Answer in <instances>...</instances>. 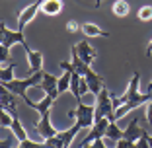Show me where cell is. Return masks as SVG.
Masks as SVG:
<instances>
[{
    "label": "cell",
    "mask_w": 152,
    "mask_h": 148,
    "mask_svg": "<svg viewBox=\"0 0 152 148\" xmlns=\"http://www.w3.org/2000/svg\"><path fill=\"white\" fill-rule=\"evenodd\" d=\"M0 47H2V53H0V63H2V66H6V63L10 61V49H12L16 43H22V45H26V35H23V31H12V29H8L6 27V23L2 22L0 23Z\"/></svg>",
    "instance_id": "cell-1"
},
{
    "label": "cell",
    "mask_w": 152,
    "mask_h": 148,
    "mask_svg": "<svg viewBox=\"0 0 152 148\" xmlns=\"http://www.w3.org/2000/svg\"><path fill=\"white\" fill-rule=\"evenodd\" d=\"M43 72L45 70H39V72H35V74H31V76H27V78H16V80L8 82V84H2V86H4L6 90H10L12 94H16L22 99H26L29 88L41 86V82H43Z\"/></svg>",
    "instance_id": "cell-2"
},
{
    "label": "cell",
    "mask_w": 152,
    "mask_h": 148,
    "mask_svg": "<svg viewBox=\"0 0 152 148\" xmlns=\"http://www.w3.org/2000/svg\"><path fill=\"white\" fill-rule=\"evenodd\" d=\"M96 98H98V103H96V121L103 119V117H107L109 121H117L115 119V107H113V98H111V94L107 92L105 86L102 88V92Z\"/></svg>",
    "instance_id": "cell-3"
},
{
    "label": "cell",
    "mask_w": 152,
    "mask_h": 148,
    "mask_svg": "<svg viewBox=\"0 0 152 148\" xmlns=\"http://www.w3.org/2000/svg\"><path fill=\"white\" fill-rule=\"evenodd\" d=\"M68 117H76V123L82 129H88L96 123V105H86L80 101L74 111H68Z\"/></svg>",
    "instance_id": "cell-4"
},
{
    "label": "cell",
    "mask_w": 152,
    "mask_h": 148,
    "mask_svg": "<svg viewBox=\"0 0 152 148\" xmlns=\"http://www.w3.org/2000/svg\"><path fill=\"white\" fill-rule=\"evenodd\" d=\"M109 123H113V121H109L107 117H103V119H98L94 125L90 127V133H88V136L84 139V142H82V146H80V148H86L88 144H92L94 140H98V139H105V131H107Z\"/></svg>",
    "instance_id": "cell-5"
},
{
    "label": "cell",
    "mask_w": 152,
    "mask_h": 148,
    "mask_svg": "<svg viewBox=\"0 0 152 148\" xmlns=\"http://www.w3.org/2000/svg\"><path fill=\"white\" fill-rule=\"evenodd\" d=\"M148 99H150V94L146 92V94H140L139 98H134V99H129V101H125L123 105H121V107H117V109H115V119H117V121H119V119H123V117H125L129 111H133V109L140 107V105H142V103H146Z\"/></svg>",
    "instance_id": "cell-6"
},
{
    "label": "cell",
    "mask_w": 152,
    "mask_h": 148,
    "mask_svg": "<svg viewBox=\"0 0 152 148\" xmlns=\"http://www.w3.org/2000/svg\"><path fill=\"white\" fill-rule=\"evenodd\" d=\"M55 99H57V96H53V94H45V98L39 99V101H33V99H29V96H27L23 101H26L27 107L35 109L39 115H43V113H49V111H51V107H53Z\"/></svg>",
    "instance_id": "cell-7"
},
{
    "label": "cell",
    "mask_w": 152,
    "mask_h": 148,
    "mask_svg": "<svg viewBox=\"0 0 152 148\" xmlns=\"http://www.w3.org/2000/svg\"><path fill=\"white\" fill-rule=\"evenodd\" d=\"M33 125H35L37 133H39L43 139H51V136H57L58 135L57 129H55L53 123H51V111L49 113H43V115H41V119H39V121H35Z\"/></svg>",
    "instance_id": "cell-8"
},
{
    "label": "cell",
    "mask_w": 152,
    "mask_h": 148,
    "mask_svg": "<svg viewBox=\"0 0 152 148\" xmlns=\"http://www.w3.org/2000/svg\"><path fill=\"white\" fill-rule=\"evenodd\" d=\"M37 12H41V2H33V4H29L26 10H22V12H20V18H18V31H23V27H26L27 23L35 18Z\"/></svg>",
    "instance_id": "cell-9"
},
{
    "label": "cell",
    "mask_w": 152,
    "mask_h": 148,
    "mask_svg": "<svg viewBox=\"0 0 152 148\" xmlns=\"http://www.w3.org/2000/svg\"><path fill=\"white\" fill-rule=\"evenodd\" d=\"M76 51H78L80 58L84 61L86 64H88V66H92V63H94L96 57H98V51L90 45L86 39H82V41H78V43H76Z\"/></svg>",
    "instance_id": "cell-10"
},
{
    "label": "cell",
    "mask_w": 152,
    "mask_h": 148,
    "mask_svg": "<svg viewBox=\"0 0 152 148\" xmlns=\"http://www.w3.org/2000/svg\"><path fill=\"white\" fill-rule=\"evenodd\" d=\"M23 49H26V53H27V63H29V70H31V74L43 70V53L31 49L27 43L23 45Z\"/></svg>",
    "instance_id": "cell-11"
},
{
    "label": "cell",
    "mask_w": 152,
    "mask_h": 148,
    "mask_svg": "<svg viewBox=\"0 0 152 148\" xmlns=\"http://www.w3.org/2000/svg\"><path fill=\"white\" fill-rule=\"evenodd\" d=\"M14 96L10 90H6L4 86H2V94H0V105H2V109H6V111L10 113L12 117H18V105H16V99H14Z\"/></svg>",
    "instance_id": "cell-12"
},
{
    "label": "cell",
    "mask_w": 152,
    "mask_h": 148,
    "mask_svg": "<svg viewBox=\"0 0 152 148\" xmlns=\"http://www.w3.org/2000/svg\"><path fill=\"white\" fill-rule=\"evenodd\" d=\"M146 133H148L146 129L139 127V119H133V121L123 129V139H129V140H133V142H137V140H139L140 136H144Z\"/></svg>",
    "instance_id": "cell-13"
},
{
    "label": "cell",
    "mask_w": 152,
    "mask_h": 148,
    "mask_svg": "<svg viewBox=\"0 0 152 148\" xmlns=\"http://www.w3.org/2000/svg\"><path fill=\"white\" fill-rule=\"evenodd\" d=\"M58 78L55 76V74H51V72H47L45 70L43 72V82H41V90L45 92V94H53V96H57L58 98V94H61V92H58Z\"/></svg>",
    "instance_id": "cell-14"
},
{
    "label": "cell",
    "mask_w": 152,
    "mask_h": 148,
    "mask_svg": "<svg viewBox=\"0 0 152 148\" xmlns=\"http://www.w3.org/2000/svg\"><path fill=\"white\" fill-rule=\"evenodd\" d=\"M84 78H86V82H88V88H90V94L92 96H98L99 92H102V88L105 86L103 84V78L99 76L98 72H94L92 68L88 70V74H86Z\"/></svg>",
    "instance_id": "cell-15"
},
{
    "label": "cell",
    "mask_w": 152,
    "mask_h": 148,
    "mask_svg": "<svg viewBox=\"0 0 152 148\" xmlns=\"http://www.w3.org/2000/svg\"><path fill=\"white\" fill-rule=\"evenodd\" d=\"M63 0H41V14L45 16H58L63 12Z\"/></svg>",
    "instance_id": "cell-16"
},
{
    "label": "cell",
    "mask_w": 152,
    "mask_h": 148,
    "mask_svg": "<svg viewBox=\"0 0 152 148\" xmlns=\"http://www.w3.org/2000/svg\"><path fill=\"white\" fill-rule=\"evenodd\" d=\"M70 57H72V66H74V70L78 72V74H80V76H86V74H88V70L92 66H88V64L84 63V61H82L80 58V55H78V51H76V47H72V51H70Z\"/></svg>",
    "instance_id": "cell-17"
},
{
    "label": "cell",
    "mask_w": 152,
    "mask_h": 148,
    "mask_svg": "<svg viewBox=\"0 0 152 148\" xmlns=\"http://www.w3.org/2000/svg\"><path fill=\"white\" fill-rule=\"evenodd\" d=\"M80 129H82V127L78 125V123H74V125H72L70 129L63 131V133H58V136H61V140H63L64 148H68V146H70V142L74 140V136L78 135V133H80Z\"/></svg>",
    "instance_id": "cell-18"
},
{
    "label": "cell",
    "mask_w": 152,
    "mask_h": 148,
    "mask_svg": "<svg viewBox=\"0 0 152 148\" xmlns=\"http://www.w3.org/2000/svg\"><path fill=\"white\" fill-rule=\"evenodd\" d=\"M82 33L86 37H109V31L99 29L96 23H82Z\"/></svg>",
    "instance_id": "cell-19"
},
{
    "label": "cell",
    "mask_w": 152,
    "mask_h": 148,
    "mask_svg": "<svg viewBox=\"0 0 152 148\" xmlns=\"http://www.w3.org/2000/svg\"><path fill=\"white\" fill-rule=\"evenodd\" d=\"M111 12L115 14L117 18H125V16H129L131 12V4L127 2V0H115L111 6Z\"/></svg>",
    "instance_id": "cell-20"
},
{
    "label": "cell",
    "mask_w": 152,
    "mask_h": 148,
    "mask_svg": "<svg viewBox=\"0 0 152 148\" xmlns=\"http://www.w3.org/2000/svg\"><path fill=\"white\" fill-rule=\"evenodd\" d=\"M121 139H123V129L117 125V121L109 123L107 131H105V140H113V142H117V140H121Z\"/></svg>",
    "instance_id": "cell-21"
},
{
    "label": "cell",
    "mask_w": 152,
    "mask_h": 148,
    "mask_svg": "<svg viewBox=\"0 0 152 148\" xmlns=\"http://www.w3.org/2000/svg\"><path fill=\"white\" fill-rule=\"evenodd\" d=\"M80 80H82V76L78 74V72H74V74H72V80H70V94L74 96L76 103H80V101H82V94H80Z\"/></svg>",
    "instance_id": "cell-22"
},
{
    "label": "cell",
    "mask_w": 152,
    "mask_h": 148,
    "mask_svg": "<svg viewBox=\"0 0 152 148\" xmlns=\"http://www.w3.org/2000/svg\"><path fill=\"white\" fill-rule=\"evenodd\" d=\"M10 131H12V135L16 136L20 142H22V140H26V139H29V136H27V133H26V129H23L22 123H20V117H14V123H12V127H10Z\"/></svg>",
    "instance_id": "cell-23"
},
{
    "label": "cell",
    "mask_w": 152,
    "mask_h": 148,
    "mask_svg": "<svg viewBox=\"0 0 152 148\" xmlns=\"http://www.w3.org/2000/svg\"><path fill=\"white\" fill-rule=\"evenodd\" d=\"M14 70H16V64H8V66H2V70H0V84H8V82L16 80L14 78Z\"/></svg>",
    "instance_id": "cell-24"
},
{
    "label": "cell",
    "mask_w": 152,
    "mask_h": 148,
    "mask_svg": "<svg viewBox=\"0 0 152 148\" xmlns=\"http://www.w3.org/2000/svg\"><path fill=\"white\" fill-rule=\"evenodd\" d=\"M72 74L74 72H66V70H63V76H58V92L61 94H64L66 90H70V80H72Z\"/></svg>",
    "instance_id": "cell-25"
},
{
    "label": "cell",
    "mask_w": 152,
    "mask_h": 148,
    "mask_svg": "<svg viewBox=\"0 0 152 148\" xmlns=\"http://www.w3.org/2000/svg\"><path fill=\"white\" fill-rule=\"evenodd\" d=\"M12 123H14V117L10 115L6 109H2V111H0V125L4 127V129H10V127H12Z\"/></svg>",
    "instance_id": "cell-26"
},
{
    "label": "cell",
    "mask_w": 152,
    "mask_h": 148,
    "mask_svg": "<svg viewBox=\"0 0 152 148\" xmlns=\"http://www.w3.org/2000/svg\"><path fill=\"white\" fill-rule=\"evenodd\" d=\"M18 148H47V142H35L31 139H26V140L20 142Z\"/></svg>",
    "instance_id": "cell-27"
},
{
    "label": "cell",
    "mask_w": 152,
    "mask_h": 148,
    "mask_svg": "<svg viewBox=\"0 0 152 148\" xmlns=\"http://www.w3.org/2000/svg\"><path fill=\"white\" fill-rule=\"evenodd\" d=\"M139 20L140 22H150L152 20V6H142L139 10Z\"/></svg>",
    "instance_id": "cell-28"
},
{
    "label": "cell",
    "mask_w": 152,
    "mask_h": 148,
    "mask_svg": "<svg viewBox=\"0 0 152 148\" xmlns=\"http://www.w3.org/2000/svg\"><path fill=\"white\" fill-rule=\"evenodd\" d=\"M45 142H47V148H64L63 140H61V136H51V139H45Z\"/></svg>",
    "instance_id": "cell-29"
},
{
    "label": "cell",
    "mask_w": 152,
    "mask_h": 148,
    "mask_svg": "<svg viewBox=\"0 0 152 148\" xmlns=\"http://www.w3.org/2000/svg\"><path fill=\"white\" fill-rule=\"evenodd\" d=\"M66 29L70 33H76V31H82V23L78 20H68L66 22Z\"/></svg>",
    "instance_id": "cell-30"
},
{
    "label": "cell",
    "mask_w": 152,
    "mask_h": 148,
    "mask_svg": "<svg viewBox=\"0 0 152 148\" xmlns=\"http://www.w3.org/2000/svg\"><path fill=\"white\" fill-rule=\"evenodd\" d=\"M115 148H137V142H133L129 139H121L115 142Z\"/></svg>",
    "instance_id": "cell-31"
},
{
    "label": "cell",
    "mask_w": 152,
    "mask_h": 148,
    "mask_svg": "<svg viewBox=\"0 0 152 148\" xmlns=\"http://www.w3.org/2000/svg\"><path fill=\"white\" fill-rule=\"evenodd\" d=\"M148 135H150V133H146L144 136H140V139L137 140V148H152L150 142H148Z\"/></svg>",
    "instance_id": "cell-32"
},
{
    "label": "cell",
    "mask_w": 152,
    "mask_h": 148,
    "mask_svg": "<svg viewBox=\"0 0 152 148\" xmlns=\"http://www.w3.org/2000/svg\"><path fill=\"white\" fill-rule=\"evenodd\" d=\"M86 148H107V144H105V139H98V140H94L92 144H88Z\"/></svg>",
    "instance_id": "cell-33"
},
{
    "label": "cell",
    "mask_w": 152,
    "mask_h": 148,
    "mask_svg": "<svg viewBox=\"0 0 152 148\" xmlns=\"http://www.w3.org/2000/svg\"><path fill=\"white\" fill-rule=\"evenodd\" d=\"M61 68H63V70H66V72H76L74 70V66H72V63H68V61H61Z\"/></svg>",
    "instance_id": "cell-34"
},
{
    "label": "cell",
    "mask_w": 152,
    "mask_h": 148,
    "mask_svg": "<svg viewBox=\"0 0 152 148\" xmlns=\"http://www.w3.org/2000/svg\"><path fill=\"white\" fill-rule=\"evenodd\" d=\"M146 121H148V125L152 127V101L146 105Z\"/></svg>",
    "instance_id": "cell-35"
},
{
    "label": "cell",
    "mask_w": 152,
    "mask_h": 148,
    "mask_svg": "<svg viewBox=\"0 0 152 148\" xmlns=\"http://www.w3.org/2000/svg\"><path fill=\"white\" fill-rule=\"evenodd\" d=\"M0 148H10V140H2V142H0Z\"/></svg>",
    "instance_id": "cell-36"
},
{
    "label": "cell",
    "mask_w": 152,
    "mask_h": 148,
    "mask_svg": "<svg viewBox=\"0 0 152 148\" xmlns=\"http://www.w3.org/2000/svg\"><path fill=\"white\" fill-rule=\"evenodd\" d=\"M150 55H152V41L148 43V47H146V57H150Z\"/></svg>",
    "instance_id": "cell-37"
},
{
    "label": "cell",
    "mask_w": 152,
    "mask_h": 148,
    "mask_svg": "<svg viewBox=\"0 0 152 148\" xmlns=\"http://www.w3.org/2000/svg\"><path fill=\"white\" fill-rule=\"evenodd\" d=\"M102 2H103V0H96V4H94V8H99V6H102Z\"/></svg>",
    "instance_id": "cell-38"
},
{
    "label": "cell",
    "mask_w": 152,
    "mask_h": 148,
    "mask_svg": "<svg viewBox=\"0 0 152 148\" xmlns=\"http://www.w3.org/2000/svg\"><path fill=\"white\" fill-rule=\"evenodd\" d=\"M146 92H148V94H152V82H150V84H148V88H146Z\"/></svg>",
    "instance_id": "cell-39"
},
{
    "label": "cell",
    "mask_w": 152,
    "mask_h": 148,
    "mask_svg": "<svg viewBox=\"0 0 152 148\" xmlns=\"http://www.w3.org/2000/svg\"><path fill=\"white\" fill-rule=\"evenodd\" d=\"M148 142H150V146H152V135H148Z\"/></svg>",
    "instance_id": "cell-40"
},
{
    "label": "cell",
    "mask_w": 152,
    "mask_h": 148,
    "mask_svg": "<svg viewBox=\"0 0 152 148\" xmlns=\"http://www.w3.org/2000/svg\"><path fill=\"white\" fill-rule=\"evenodd\" d=\"M150 129H152V127H150Z\"/></svg>",
    "instance_id": "cell-41"
}]
</instances>
